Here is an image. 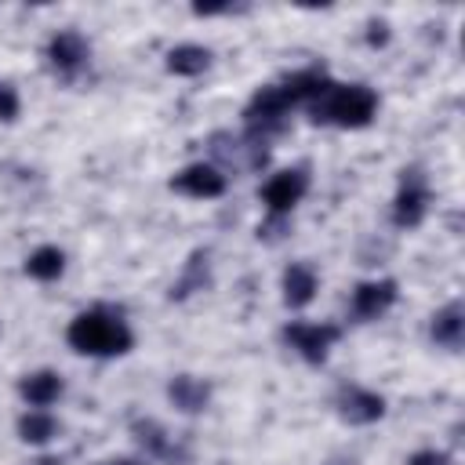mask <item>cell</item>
<instances>
[{
    "label": "cell",
    "mask_w": 465,
    "mask_h": 465,
    "mask_svg": "<svg viewBox=\"0 0 465 465\" xmlns=\"http://www.w3.org/2000/svg\"><path fill=\"white\" fill-rule=\"evenodd\" d=\"M102 465H145V461H134V458H109V461H102Z\"/></svg>",
    "instance_id": "22"
},
{
    "label": "cell",
    "mask_w": 465,
    "mask_h": 465,
    "mask_svg": "<svg viewBox=\"0 0 465 465\" xmlns=\"http://www.w3.org/2000/svg\"><path fill=\"white\" fill-rule=\"evenodd\" d=\"M203 262H207V254H203V251H196V254L189 258L185 276L171 287V298H185V294H193L196 287H203V283H207V265H203Z\"/></svg>",
    "instance_id": "18"
},
{
    "label": "cell",
    "mask_w": 465,
    "mask_h": 465,
    "mask_svg": "<svg viewBox=\"0 0 465 465\" xmlns=\"http://www.w3.org/2000/svg\"><path fill=\"white\" fill-rule=\"evenodd\" d=\"M15 116H18V94L11 84H0V120L11 124Z\"/></svg>",
    "instance_id": "19"
},
{
    "label": "cell",
    "mask_w": 465,
    "mask_h": 465,
    "mask_svg": "<svg viewBox=\"0 0 465 465\" xmlns=\"http://www.w3.org/2000/svg\"><path fill=\"white\" fill-rule=\"evenodd\" d=\"M392 302H396V280H367V283H360L352 291V312L360 320L381 316Z\"/></svg>",
    "instance_id": "8"
},
{
    "label": "cell",
    "mask_w": 465,
    "mask_h": 465,
    "mask_svg": "<svg viewBox=\"0 0 465 465\" xmlns=\"http://www.w3.org/2000/svg\"><path fill=\"white\" fill-rule=\"evenodd\" d=\"M65 338L76 352H87V356H124L134 341L127 323L116 316H105V312H80L69 323Z\"/></svg>",
    "instance_id": "1"
},
{
    "label": "cell",
    "mask_w": 465,
    "mask_h": 465,
    "mask_svg": "<svg viewBox=\"0 0 465 465\" xmlns=\"http://www.w3.org/2000/svg\"><path fill=\"white\" fill-rule=\"evenodd\" d=\"M131 432H134V440L149 450V454H156V458H167V461H174V458H185L182 450H178V443H174V436H167V429L160 425V421H153V418H145V421H134L131 425Z\"/></svg>",
    "instance_id": "11"
},
{
    "label": "cell",
    "mask_w": 465,
    "mask_h": 465,
    "mask_svg": "<svg viewBox=\"0 0 465 465\" xmlns=\"http://www.w3.org/2000/svg\"><path fill=\"white\" fill-rule=\"evenodd\" d=\"M385 29H389L385 22H371V33H367V40H371L374 47H378V44H385V40H389V33H385Z\"/></svg>",
    "instance_id": "21"
},
{
    "label": "cell",
    "mask_w": 465,
    "mask_h": 465,
    "mask_svg": "<svg viewBox=\"0 0 465 465\" xmlns=\"http://www.w3.org/2000/svg\"><path fill=\"white\" fill-rule=\"evenodd\" d=\"M338 414L349 425H371V421H378L385 414V400L378 392H371V389L349 385V389L338 392Z\"/></svg>",
    "instance_id": "7"
},
{
    "label": "cell",
    "mask_w": 465,
    "mask_h": 465,
    "mask_svg": "<svg viewBox=\"0 0 465 465\" xmlns=\"http://www.w3.org/2000/svg\"><path fill=\"white\" fill-rule=\"evenodd\" d=\"M407 465H447V454H440V450H418V454H411Z\"/></svg>",
    "instance_id": "20"
},
{
    "label": "cell",
    "mask_w": 465,
    "mask_h": 465,
    "mask_svg": "<svg viewBox=\"0 0 465 465\" xmlns=\"http://www.w3.org/2000/svg\"><path fill=\"white\" fill-rule=\"evenodd\" d=\"M65 269V254L58 247H36L29 258H25V272L33 280H58Z\"/></svg>",
    "instance_id": "16"
},
{
    "label": "cell",
    "mask_w": 465,
    "mask_h": 465,
    "mask_svg": "<svg viewBox=\"0 0 465 465\" xmlns=\"http://www.w3.org/2000/svg\"><path fill=\"white\" fill-rule=\"evenodd\" d=\"M378 109V94L363 84H349V87H338L331 84L316 105H312V120L320 124H334V127H367L371 116Z\"/></svg>",
    "instance_id": "2"
},
{
    "label": "cell",
    "mask_w": 465,
    "mask_h": 465,
    "mask_svg": "<svg viewBox=\"0 0 465 465\" xmlns=\"http://www.w3.org/2000/svg\"><path fill=\"white\" fill-rule=\"evenodd\" d=\"M425 203H429V189H425L421 171H414V167L403 171V182H400V193L392 203V222L400 229H414L425 218Z\"/></svg>",
    "instance_id": "4"
},
{
    "label": "cell",
    "mask_w": 465,
    "mask_h": 465,
    "mask_svg": "<svg viewBox=\"0 0 465 465\" xmlns=\"http://www.w3.org/2000/svg\"><path fill=\"white\" fill-rule=\"evenodd\" d=\"M305 189H309V174H305V167H291V171H280V174H272V178L265 182L262 200H265L269 214L283 218V214L305 196Z\"/></svg>",
    "instance_id": "3"
},
{
    "label": "cell",
    "mask_w": 465,
    "mask_h": 465,
    "mask_svg": "<svg viewBox=\"0 0 465 465\" xmlns=\"http://www.w3.org/2000/svg\"><path fill=\"white\" fill-rule=\"evenodd\" d=\"M18 392L33 403V407H47L62 396V378L54 371H36V374H25L18 381Z\"/></svg>",
    "instance_id": "13"
},
{
    "label": "cell",
    "mask_w": 465,
    "mask_h": 465,
    "mask_svg": "<svg viewBox=\"0 0 465 465\" xmlns=\"http://www.w3.org/2000/svg\"><path fill=\"white\" fill-rule=\"evenodd\" d=\"M54 432H58V425H54V418L44 414V411H29V414L18 418V436H22L25 443H47Z\"/></svg>",
    "instance_id": "17"
},
{
    "label": "cell",
    "mask_w": 465,
    "mask_h": 465,
    "mask_svg": "<svg viewBox=\"0 0 465 465\" xmlns=\"http://www.w3.org/2000/svg\"><path fill=\"white\" fill-rule=\"evenodd\" d=\"M47 58H51V65H54L58 73H76V69L87 62V44H84V36H80L76 29H62V33L51 36Z\"/></svg>",
    "instance_id": "9"
},
{
    "label": "cell",
    "mask_w": 465,
    "mask_h": 465,
    "mask_svg": "<svg viewBox=\"0 0 465 465\" xmlns=\"http://www.w3.org/2000/svg\"><path fill=\"white\" fill-rule=\"evenodd\" d=\"M312 294H316V272H312L309 265L294 262V265L283 272V302H287L291 309H302V305L312 302Z\"/></svg>",
    "instance_id": "12"
},
{
    "label": "cell",
    "mask_w": 465,
    "mask_h": 465,
    "mask_svg": "<svg viewBox=\"0 0 465 465\" xmlns=\"http://www.w3.org/2000/svg\"><path fill=\"white\" fill-rule=\"evenodd\" d=\"M211 65V51L200 47V44H182V47H171L167 51V69L174 76H196Z\"/></svg>",
    "instance_id": "15"
},
{
    "label": "cell",
    "mask_w": 465,
    "mask_h": 465,
    "mask_svg": "<svg viewBox=\"0 0 465 465\" xmlns=\"http://www.w3.org/2000/svg\"><path fill=\"white\" fill-rule=\"evenodd\" d=\"M283 338L309 363H323L327 360V349L338 341V327L334 323H291V327H283Z\"/></svg>",
    "instance_id": "5"
},
{
    "label": "cell",
    "mask_w": 465,
    "mask_h": 465,
    "mask_svg": "<svg viewBox=\"0 0 465 465\" xmlns=\"http://www.w3.org/2000/svg\"><path fill=\"white\" fill-rule=\"evenodd\" d=\"M461 331H465V309L458 302L443 305L436 316H432V338L447 349H458L461 345Z\"/></svg>",
    "instance_id": "14"
},
{
    "label": "cell",
    "mask_w": 465,
    "mask_h": 465,
    "mask_svg": "<svg viewBox=\"0 0 465 465\" xmlns=\"http://www.w3.org/2000/svg\"><path fill=\"white\" fill-rule=\"evenodd\" d=\"M167 396H171V403H174L178 411H185V414H196V411H203V407H207V400H211V385H207L203 378H193V374H178V378H171V385H167Z\"/></svg>",
    "instance_id": "10"
},
{
    "label": "cell",
    "mask_w": 465,
    "mask_h": 465,
    "mask_svg": "<svg viewBox=\"0 0 465 465\" xmlns=\"http://www.w3.org/2000/svg\"><path fill=\"white\" fill-rule=\"evenodd\" d=\"M171 189H178L185 196H196V200H214V196L225 193V174L211 163H193V167H185L171 178Z\"/></svg>",
    "instance_id": "6"
}]
</instances>
